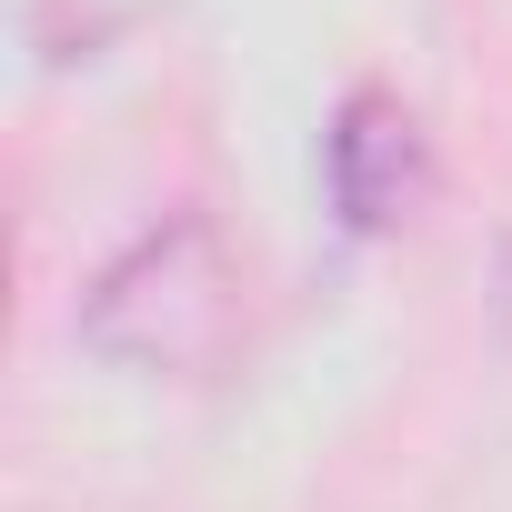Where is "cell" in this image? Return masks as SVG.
I'll return each instance as SVG.
<instances>
[{
    "label": "cell",
    "mask_w": 512,
    "mask_h": 512,
    "mask_svg": "<svg viewBox=\"0 0 512 512\" xmlns=\"http://www.w3.org/2000/svg\"><path fill=\"white\" fill-rule=\"evenodd\" d=\"M502 332H512V241H502Z\"/></svg>",
    "instance_id": "cell-4"
},
{
    "label": "cell",
    "mask_w": 512,
    "mask_h": 512,
    "mask_svg": "<svg viewBox=\"0 0 512 512\" xmlns=\"http://www.w3.org/2000/svg\"><path fill=\"white\" fill-rule=\"evenodd\" d=\"M141 11H151V0H21V41H31L41 61H91V51H111Z\"/></svg>",
    "instance_id": "cell-3"
},
{
    "label": "cell",
    "mask_w": 512,
    "mask_h": 512,
    "mask_svg": "<svg viewBox=\"0 0 512 512\" xmlns=\"http://www.w3.org/2000/svg\"><path fill=\"white\" fill-rule=\"evenodd\" d=\"M322 181H332V211H342L362 241L402 231V221L432 201V141H422L412 101L362 81V91L332 111V131H322Z\"/></svg>",
    "instance_id": "cell-2"
},
{
    "label": "cell",
    "mask_w": 512,
    "mask_h": 512,
    "mask_svg": "<svg viewBox=\"0 0 512 512\" xmlns=\"http://www.w3.org/2000/svg\"><path fill=\"white\" fill-rule=\"evenodd\" d=\"M251 332V272L211 211H171L121 241L81 292V352L141 382H211Z\"/></svg>",
    "instance_id": "cell-1"
}]
</instances>
